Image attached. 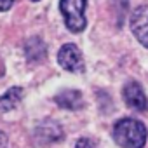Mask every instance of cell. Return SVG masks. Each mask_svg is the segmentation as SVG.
Masks as SVG:
<instances>
[{"label":"cell","mask_w":148,"mask_h":148,"mask_svg":"<svg viewBox=\"0 0 148 148\" xmlns=\"http://www.w3.org/2000/svg\"><path fill=\"white\" fill-rule=\"evenodd\" d=\"M58 63L66 71H71V73L84 71V68H86L80 49L77 45H73V44H64L59 49V52H58Z\"/></svg>","instance_id":"3957f363"},{"label":"cell","mask_w":148,"mask_h":148,"mask_svg":"<svg viewBox=\"0 0 148 148\" xmlns=\"http://www.w3.org/2000/svg\"><path fill=\"white\" fill-rule=\"evenodd\" d=\"M113 139L122 148H143L146 143V127L136 119H120L113 125Z\"/></svg>","instance_id":"6da1fadb"},{"label":"cell","mask_w":148,"mask_h":148,"mask_svg":"<svg viewBox=\"0 0 148 148\" xmlns=\"http://www.w3.org/2000/svg\"><path fill=\"white\" fill-rule=\"evenodd\" d=\"M45 52H47L45 44L40 38H30L25 45V54L30 61H37V63L42 61L45 58Z\"/></svg>","instance_id":"ba28073f"},{"label":"cell","mask_w":148,"mask_h":148,"mask_svg":"<svg viewBox=\"0 0 148 148\" xmlns=\"http://www.w3.org/2000/svg\"><path fill=\"white\" fill-rule=\"evenodd\" d=\"M0 148H7V136L0 131Z\"/></svg>","instance_id":"7c38bea8"},{"label":"cell","mask_w":148,"mask_h":148,"mask_svg":"<svg viewBox=\"0 0 148 148\" xmlns=\"http://www.w3.org/2000/svg\"><path fill=\"white\" fill-rule=\"evenodd\" d=\"M86 5L87 0H61L59 2V9L61 14L64 18L66 28L73 33H79L86 28L87 21H86Z\"/></svg>","instance_id":"7a4b0ae2"},{"label":"cell","mask_w":148,"mask_h":148,"mask_svg":"<svg viewBox=\"0 0 148 148\" xmlns=\"http://www.w3.org/2000/svg\"><path fill=\"white\" fill-rule=\"evenodd\" d=\"M75 148H96V143L92 139H89V138H82V139L77 141Z\"/></svg>","instance_id":"30bf717a"},{"label":"cell","mask_w":148,"mask_h":148,"mask_svg":"<svg viewBox=\"0 0 148 148\" xmlns=\"http://www.w3.org/2000/svg\"><path fill=\"white\" fill-rule=\"evenodd\" d=\"M131 30L136 35V38L148 47V4L138 7L131 16Z\"/></svg>","instance_id":"5b68a950"},{"label":"cell","mask_w":148,"mask_h":148,"mask_svg":"<svg viewBox=\"0 0 148 148\" xmlns=\"http://www.w3.org/2000/svg\"><path fill=\"white\" fill-rule=\"evenodd\" d=\"M12 4H14V0H0V11H9L11 7H12Z\"/></svg>","instance_id":"8fae6325"},{"label":"cell","mask_w":148,"mask_h":148,"mask_svg":"<svg viewBox=\"0 0 148 148\" xmlns=\"http://www.w3.org/2000/svg\"><path fill=\"white\" fill-rule=\"evenodd\" d=\"M124 101L129 108L132 110H138V112H145L148 110V99H146V94L143 91V87L136 82V80H129L125 86H124Z\"/></svg>","instance_id":"277c9868"},{"label":"cell","mask_w":148,"mask_h":148,"mask_svg":"<svg viewBox=\"0 0 148 148\" xmlns=\"http://www.w3.org/2000/svg\"><path fill=\"white\" fill-rule=\"evenodd\" d=\"M54 101L58 103V106L66 108V110H80L84 106L82 92L80 91H75V89H66V91L59 92L54 98Z\"/></svg>","instance_id":"52a82bcc"},{"label":"cell","mask_w":148,"mask_h":148,"mask_svg":"<svg viewBox=\"0 0 148 148\" xmlns=\"http://www.w3.org/2000/svg\"><path fill=\"white\" fill-rule=\"evenodd\" d=\"M23 99V89L21 87H12L9 89L2 98H0V112H9L14 110L19 101Z\"/></svg>","instance_id":"9c48e42d"},{"label":"cell","mask_w":148,"mask_h":148,"mask_svg":"<svg viewBox=\"0 0 148 148\" xmlns=\"http://www.w3.org/2000/svg\"><path fill=\"white\" fill-rule=\"evenodd\" d=\"M35 138H37L38 143H42V145H49V143H56V141H59V139L63 138V131H61V127H59L56 122H52V120H45V122H42V124L37 127V131H35Z\"/></svg>","instance_id":"8992f818"}]
</instances>
